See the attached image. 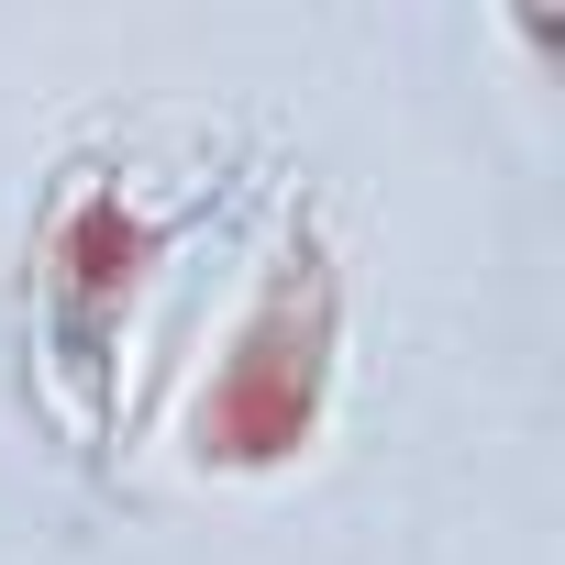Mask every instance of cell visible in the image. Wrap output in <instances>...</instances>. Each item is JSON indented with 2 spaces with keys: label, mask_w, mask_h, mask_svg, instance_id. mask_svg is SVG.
I'll return each instance as SVG.
<instances>
[{
  "label": "cell",
  "mask_w": 565,
  "mask_h": 565,
  "mask_svg": "<svg viewBox=\"0 0 565 565\" xmlns=\"http://www.w3.org/2000/svg\"><path fill=\"white\" fill-rule=\"evenodd\" d=\"M222 167L211 156H156V145H78L45 200H34V244H23V289H34V344H45V388L67 411V433L100 455L122 433V344L134 311L156 289V266L211 222Z\"/></svg>",
  "instance_id": "cell-1"
},
{
  "label": "cell",
  "mask_w": 565,
  "mask_h": 565,
  "mask_svg": "<svg viewBox=\"0 0 565 565\" xmlns=\"http://www.w3.org/2000/svg\"><path fill=\"white\" fill-rule=\"evenodd\" d=\"M333 377H344V266H333L322 211L300 200L289 233H277V255H266V277L244 289L200 399H189V466H211V477L300 466L322 444Z\"/></svg>",
  "instance_id": "cell-2"
}]
</instances>
